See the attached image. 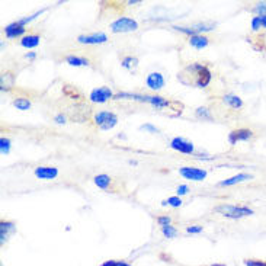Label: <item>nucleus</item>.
Segmentation results:
<instances>
[{"instance_id": "obj_34", "label": "nucleus", "mask_w": 266, "mask_h": 266, "mask_svg": "<svg viewBox=\"0 0 266 266\" xmlns=\"http://www.w3.org/2000/svg\"><path fill=\"white\" fill-rule=\"evenodd\" d=\"M188 191H189V188H188L186 185H179L176 189V194H177V196L186 195V194H188Z\"/></svg>"}, {"instance_id": "obj_27", "label": "nucleus", "mask_w": 266, "mask_h": 266, "mask_svg": "<svg viewBox=\"0 0 266 266\" xmlns=\"http://www.w3.org/2000/svg\"><path fill=\"white\" fill-rule=\"evenodd\" d=\"M167 205H170L173 208H179L182 205V199L179 196H170V198H167Z\"/></svg>"}, {"instance_id": "obj_32", "label": "nucleus", "mask_w": 266, "mask_h": 266, "mask_svg": "<svg viewBox=\"0 0 266 266\" xmlns=\"http://www.w3.org/2000/svg\"><path fill=\"white\" fill-rule=\"evenodd\" d=\"M131 63H133V64H137V58L125 57L124 60H123V67H125V69H131Z\"/></svg>"}, {"instance_id": "obj_4", "label": "nucleus", "mask_w": 266, "mask_h": 266, "mask_svg": "<svg viewBox=\"0 0 266 266\" xmlns=\"http://www.w3.org/2000/svg\"><path fill=\"white\" fill-rule=\"evenodd\" d=\"M138 29V23L137 20L131 18H127V16H123V18H118L117 20H114L111 23V31L115 32V34H124V32H134Z\"/></svg>"}, {"instance_id": "obj_19", "label": "nucleus", "mask_w": 266, "mask_h": 266, "mask_svg": "<svg viewBox=\"0 0 266 266\" xmlns=\"http://www.w3.org/2000/svg\"><path fill=\"white\" fill-rule=\"evenodd\" d=\"M66 61H67L70 66H74V67L89 66L88 58H85V57H77V55H69V57L66 58Z\"/></svg>"}, {"instance_id": "obj_30", "label": "nucleus", "mask_w": 266, "mask_h": 266, "mask_svg": "<svg viewBox=\"0 0 266 266\" xmlns=\"http://www.w3.org/2000/svg\"><path fill=\"white\" fill-rule=\"evenodd\" d=\"M262 28V20H261V16H255L252 19V29L253 31H259Z\"/></svg>"}, {"instance_id": "obj_10", "label": "nucleus", "mask_w": 266, "mask_h": 266, "mask_svg": "<svg viewBox=\"0 0 266 266\" xmlns=\"http://www.w3.org/2000/svg\"><path fill=\"white\" fill-rule=\"evenodd\" d=\"M253 137V133L250 130L246 128H242V130H236V131H231L230 135H229V142L231 145L237 144L239 141H248Z\"/></svg>"}, {"instance_id": "obj_22", "label": "nucleus", "mask_w": 266, "mask_h": 266, "mask_svg": "<svg viewBox=\"0 0 266 266\" xmlns=\"http://www.w3.org/2000/svg\"><path fill=\"white\" fill-rule=\"evenodd\" d=\"M161 233L164 237L167 239H175L177 236V230L173 226H166V227H161Z\"/></svg>"}, {"instance_id": "obj_23", "label": "nucleus", "mask_w": 266, "mask_h": 266, "mask_svg": "<svg viewBox=\"0 0 266 266\" xmlns=\"http://www.w3.org/2000/svg\"><path fill=\"white\" fill-rule=\"evenodd\" d=\"M0 151H1V154H7L10 151V140L9 138H4V137L0 138Z\"/></svg>"}, {"instance_id": "obj_20", "label": "nucleus", "mask_w": 266, "mask_h": 266, "mask_svg": "<svg viewBox=\"0 0 266 266\" xmlns=\"http://www.w3.org/2000/svg\"><path fill=\"white\" fill-rule=\"evenodd\" d=\"M95 183L101 188V189H108L109 183H111V177L108 175H98L95 177Z\"/></svg>"}, {"instance_id": "obj_5", "label": "nucleus", "mask_w": 266, "mask_h": 266, "mask_svg": "<svg viewBox=\"0 0 266 266\" xmlns=\"http://www.w3.org/2000/svg\"><path fill=\"white\" fill-rule=\"evenodd\" d=\"M95 124L98 125L102 131H109L118 124V117L114 112L102 111L95 115Z\"/></svg>"}, {"instance_id": "obj_33", "label": "nucleus", "mask_w": 266, "mask_h": 266, "mask_svg": "<svg viewBox=\"0 0 266 266\" xmlns=\"http://www.w3.org/2000/svg\"><path fill=\"white\" fill-rule=\"evenodd\" d=\"M186 231L189 234H199V233H202V226H191L186 229Z\"/></svg>"}, {"instance_id": "obj_25", "label": "nucleus", "mask_w": 266, "mask_h": 266, "mask_svg": "<svg viewBox=\"0 0 266 266\" xmlns=\"http://www.w3.org/2000/svg\"><path fill=\"white\" fill-rule=\"evenodd\" d=\"M44 12H45V9H41L39 12H36V13H34V15H31V16H28V18L20 19V20H18V22L20 23V25H23V26H25V25H26V23H29L31 20H34V19H36L38 16H41V15H42Z\"/></svg>"}, {"instance_id": "obj_26", "label": "nucleus", "mask_w": 266, "mask_h": 266, "mask_svg": "<svg viewBox=\"0 0 266 266\" xmlns=\"http://www.w3.org/2000/svg\"><path fill=\"white\" fill-rule=\"evenodd\" d=\"M253 12L255 13H258V16H265L266 15V3H258L256 6H255V9H253Z\"/></svg>"}, {"instance_id": "obj_6", "label": "nucleus", "mask_w": 266, "mask_h": 266, "mask_svg": "<svg viewBox=\"0 0 266 266\" xmlns=\"http://www.w3.org/2000/svg\"><path fill=\"white\" fill-rule=\"evenodd\" d=\"M115 95L112 93V90L107 86H102V88L93 89L89 95V99L95 104H105L109 99H112Z\"/></svg>"}, {"instance_id": "obj_8", "label": "nucleus", "mask_w": 266, "mask_h": 266, "mask_svg": "<svg viewBox=\"0 0 266 266\" xmlns=\"http://www.w3.org/2000/svg\"><path fill=\"white\" fill-rule=\"evenodd\" d=\"M179 173L185 179H189V180H195V182H201L207 177V170L204 169H198V167H180L179 169Z\"/></svg>"}, {"instance_id": "obj_18", "label": "nucleus", "mask_w": 266, "mask_h": 266, "mask_svg": "<svg viewBox=\"0 0 266 266\" xmlns=\"http://www.w3.org/2000/svg\"><path fill=\"white\" fill-rule=\"evenodd\" d=\"M223 101H224V104H227L233 109H240V108L243 107V101L237 95H231V93L230 95H226L223 98Z\"/></svg>"}, {"instance_id": "obj_2", "label": "nucleus", "mask_w": 266, "mask_h": 266, "mask_svg": "<svg viewBox=\"0 0 266 266\" xmlns=\"http://www.w3.org/2000/svg\"><path fill=\"white\" fill-rule=\"evenodd\" d=\"M114 99H133V101H140V102H147L150 105H153L157 109L161 108L170 107L172 102L163 99L161 96H150V95H137V93H127V92H121V93H117L114 96Z\"/></svg>"}, {"instance_id": "obj_24", "label": "nucleus", "mask_w": 266, "mask_h": 266, "mask_svg": "<svg viewBox=\"0 0 266 266\" xmlns=\"http://www.w3.org/2000/svg\"><path fill=\"white\" fill-rule=\"evenodd\" d=\"M195 114L198 118H202V120H211V112H210V109H207V108H198Z\"/></svg>"}, {"instance_id": "obj_13", "label": "nucleus", "mask_w": 266, "mask_h": 266, "mask_svg": "<svg viewBox=\"0 0 266 266\" xmlns=\"http://www.w3.org/2000/svg\"><path fill=\"white\" fill-rule=\"evenodd\" d=\"M35 176L45 180H51L58 176V169L57 167H47V166H39L35 169Z\"/></svg>"}, {"instance_id": "obj_29", "label": "nucleus", "mask_w": 266, "mask_h": 266, "mask_svg": "<svg viewBox=\"0 0 266 266\" xmlns=\"http://www.w3.org/2000/svg\"><path fill=\"white\" fill-rule=\"evenodd\" d=\"M141 131H147V133H151V134H157L159 133V128H156L154 125L151 124H144L140 127Z\"/></svg>"}, {"instance_id": "obj_36", "label": "nucleus", "mask_w": 266, "mask_h": 266, "mask_svg": "<svg viewBox=\"0 0 266 266\" xmlns=\"http://www.w3.org/2000/svg\"><path fill=\"white\" fill-rule=\"evenodd\" d=\"M25 57H26L28 60H34V58H35V57H36V54L34 53V51H32V53H28V54H26Z\"/></svg>"}, {"instance_id": "obj_12", "label": "nucleus", "mask_w": 266, "mask_h": 266, "mask_svg": "<svg viewBox=\"0 0 266 266\" xmlns=\"http://www.w3.org/2000/svg\"><path fill=\"white\" fill-rule=\"evenodd\" d=\"M26 32V28L23 25H20L18 20L13 22V23H9L7 26H4V34L7 38H18V36H22Z\"/></svg>"}, {"instance_id": "obj_16", "label": "nucleus", "mask_w": 266, "mask_h": 266, "mask_svg": "<svg viewBox=\"0 0 266 266\" xmlns=\"http://www.w3.org/2000/svg\"><path fill=\"white\" fill-rule=\"evenodd\" d=\"M189 44H191V47H194V48H196V50H202V48L208 47L210 39L204 35H195V36H191V38H189Z\"/></svg>"}, {"instance_id": "obj_28", "label": "nucleus", "mask_w": 266, "mask_h": 266, "mask_svg": "<svg viewBox=\"0 0 266 266\" xmlns=\"http://www.w3.org/2000/svg\"><path fill=\"white\" fill-rule=\"evenodd\" d=\"M101 266H133L124 261H105Z\"/></svg>"}, {"instance_id": "obj_21", "label": "nucleus", "mask_w": 266, "mask_h": 266, "mask_svg": "<svg viewBox=\"0 0 266 266\" xmlns=\"http://www.w3.org/2000/svg\"><path fill=\"white\" fill-rule=\"evenodd\" d=\"M13 107L19 109V111H28L31 108V102L25 98H19V99H15L13 101Z\"/></svg>"}, {"instance_id": "obj_38", "label": "nucleus", "mask_w": 266, "mask_h": 266, "mask_svg": "<svg viewBox=\"0 0 266 266\" xmlns=\"http://www.w3.org/2000/svg\"><path fill=\"white\" fill-rule=\"evenodd\" d=\"M213 266H224V265H218V264H217V265H213Z\"/></svg>"}, {"instance_id": "obj_15", "label": "nucleus", "mask_w": 266, "mask_h": 266, "mask_svg": "<svg viewBox=\"0 0 266 266\" xmlns=\"http://www.w3.org/2000/svg\"><path fill=\"white\" fill-rule=\"evenodd\" d=\"M252 175L249 173H239L236 176L230 177V179H226V180H221L220 182V186H231V185H236V183H242V182H246L252 179Z\"/></svg>"}, {"instance_id": "obj_17", "label": "nucleus", "mask_w": 266, "mask_h": 266, "mask_svg": "<svg viewBox=\"0 0 266 266\" xmlns=\"http://www.w3.org/2000/svg\"><path fill=\"white\" fill-rule=\"evenodd\" d=\"M39 41L41 38L38 35H25L20 39V45L23 48H35L39 45Z\"/></svg>"}, {"instance_id": "obj_14", "label": "nucleus", "mask_w": 266, "mask_h": 266, "mask_svg": "<svg viewBox=\"0 0 266 266\" xmlns=\"http://www.w3.org/2000/svg\"><path fill=\"white\" fill-rule=\"evenodd\" d=\"M16 230V226L10 221H1L0 223V243L3 245L4 242H7L9 236L13 234Z\"/></svg>"}, {"instance_id": "obj_1", "label": "nucleus", "mask_w": 266, "mask_h": 266, "mask_svg": "<svg viewBox=\"0 0 266 266\" xmlns=\"http://www.w3.org/2000/svg\"><path fill=\"white\" fill-rule=\"evenodd\" d=\"M180 74H185V76L192 74V79L189 80L188 85H195L196 88H207L208 83L211 82V71L208 70L207 66L199 64V63H194V64L185 67Z\"/></svg>"}, {"instance_id": "obj_37", "label": "nucleus", "mask_w": 266, "mask_h": 266, "mask_svg": "<svg viewBox=\"0 0 266 266\" xmlns=\"http://www.w3.org/2000/svg\"><path fill=\"white\" fill-rule=\"evenodd\" d=\"M261 20H262V28H266V15L261 16Z\"/></svg>"}, {"instance_id": "obj_7", "label": "nucleus", "mask_w": 266, "mask_h": 266, "mask_svg": "<svg viewBox=\"0 0 266 266\" xmlns=\"http://www.w3.org/2000/svg\"><path fill=\"white\" fill-rule=\"evenodd\" d=\"M170 148L176 150L179 153H183V154H192L195 151V147L191 141H188L186 138L183 137H175L172 141H170Z\"/></svg>"}, {"instance_id": "obj_11", "label": "nucleus", "mask_w": 266, "mask_h": 266, "mask_svg": "<svg viewBox=\"0 0 266 266\" xmlns=\"http://www.w3.org/2000/svg\"><path fill=\"white\" fill-rule=\"evenodd\" d=\"M145 85L151 90H160L164 86V77L161 76V73H157V71L150 73L145 79Z\"/></svg>"}, {"instance_id": "obj_31", "label": "nucleus", "mask_w": 266, "mask_h": 266, "mask_svg": "<svg viewBox=\"0 0 266 266\" xmlns=\"http://www.w3.org/2000/svg\"><path fill=\"white\" fill-rule=\"evenodd\" d=\"M157 223H159L161 227H166V226H170L172 220H170V217H167V215H161V217L157 218Z\"/></svg>"}, {"instance_id": "obj_3", "label": "nucleus", "mask_w": 266, "mask_h": 266, "mask_svg": "<svg viewBox=\"0 0 266 266\" xmlns=\"http://www.w3.org/2000/svg\"><path fill=\"white\" fill-rule=\"evenodd\" d=\"M215 211L227 218H233V220L243 218V217L253 214V210H250L248 207H237V205H220L215 208Z\"/></svg>"}, {"instance_id": "obj_9", "label": "nucleus", "mask_w": 266, "mask_h": 266, "mask_svg": "<svg viewBox=\"0 0 266 266\" xmlns=\"http://www.w3.org/2000/svg\"><path fill=\"white\" fill-rule=\"evenodd\" d=\"M77 41L80 44H86V45H96V44H104L108 41L107 34L104 32H96V34H90V35H80L77 36Z\"/></svg>"}, {"instance_id": "obj_35", "label": "nucleus", "mask_w": 266, "mask_h": 266, "mask_svg": "<svg viewBox=\"0 0 266 266\" xmlns=\"http://www.w3.org/2000/svg\"><path fill=\"white\" fill-rule=\"evenodd\" d=\"M54 121H55L57 124H66V117H64L63 114H58V115H55Z\"/></svg>"}]
</instances>
